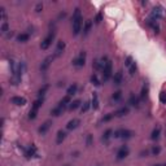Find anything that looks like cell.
<instances>
[{
    "label": "cell",
    "mask_w": 166,
    "mask_h": 166,
    "mask_svg": "<svg viewBox=\"0 0 166 166\" xmlns=\"http://www.w3.org/2000/svg\"><path fill=\"white\" fill-rule=\"evenodd\" d=\"M82 29V14H80V9L75 8L73 13V34L78 35Z\"/></svg>",
    "instance_id": "6da1fadb"
},
{
    "label": "cell",
    "mask_w": 166,
    "mask_h": 166,
    "mask_svg": "<svg viewBox=\"0 0 166 166\" xmlns=\"http://www.w3.org/2000/svg\"><path fill=\"white\" fill-rule=\"evenodd\" d=\"M25 69H26V65H25L24 61H21V63L18 64V68H17L16 74L14 75H12V78H11V83L13 84V86H18V84L21 83L22 75H24V73H25Z\"/></svg>",
    "instance_id": "7a4b0ae2"
},
{
    "label": "cell",
    "mask_w": 166,
    "mask_h": 166,
    "mask_svg": "<svg viewBox=\"0 0 166 166\" xmlns=\"http://www.w3.org/2000/svg\"><path fill=\"white\" fill-rule=\"evenodd\" d=\"M132 135H134V132H132L131 130H127V129H118V130H116V131L113 132V138H116V139H125V140L132 138Z\"/></svg>",
    "instance_id": "3957f363"
},
{
    "label": "cell",
    "mask_w": 166,
    "mask_h": 166,
    "mask_svg": "<svg viewBox=\"0 0 166 166\" xmlns=\"http://www.w3.org/2000/svg\"><path fill=\"white\" fill-rule=\"evenodd\" d=\"M164 16H165V9L162 8L161 5H156L155 8L152 9V12H151L148 18L153 19V21H158V19H161Z\"/></svg>",
    "instance_id": "277c9868"
},
{
    "label": "cell",
    "mask_w": 166,
    "mask_h": 166,
    "mask_svg": "<svg viewBox=\"0 0 166 166\" xmlns=\"http://www.w3.org/2000/svg\"><path fill=\"white\" fill-rule=\"evenodd\" d=\"M43 105V99H37L34 101V104H32V106H31V109H30V112H29V118L30 119H34L35 117H37L38 114V112H39V108Z\"/></svg>",
    "instance_id": "5b68a950"
},
{
    "label": "cell",
    "mask_w": 166,
    "mask_h": 166,
    "mask_svg": "<svg viewBox=\"0 0 166 166\" xmlns=\"http://www.w3.org/2000/svg\"><path fill=\"white\" fill-rule=\"evenodd\" d=\"M125 66L129 69L130 75H135V73H136V63L134 61V58H132L131 56H127L125 58Z\"/></svg>",
    "instance_id": "8992f818"
},
{
    "label": "cell",
    "mask_w": 166,
    "mask_h": 166,
    "mask_svg": "<svg viewBox=\"0 0 166 166\" xmlns=\"http://www.w3.org/2000/svg\"><path fill=\"white\" fill-rule=\"evenodd\" d=\"M53 39H55V30H51L50 32H48L47 37L44 38V40L42 42L40 48H42V50H48V48H50V45L52 44V42H53Z\"/></svg>",
    "instance_id": "52a82bcc"
},
{
    "label": "cell",
    "mask_w": 166,
    "mask_h": 166,
    "mask_svg": "<svg viewBox=\"0 0 166 166\" xmlns=\"http://www.w3.org/2000/svg\"><path fill=\"white\" fill-rule=\"evenodd\" d=\"M110 77H112V61H108V64L105 65V68H104L103 70V80L104 82H108L110 79Z\"/></svg>",
    "instance_id": "ba28073f"
},
{
    "label": "cell",
    "mask_w": 166,
    "mask_h": 166,
    "mask_svg": "<svg viewBox=\"0 0 166 166\" xmlns=\"http://www.w3.org/2000/svg\"><path fill=\"white\" fill-rule=\"evenodd\" d=\"M84 64H86V53L84 52H82L77 58L73 60V65L75 68H82V66H84Z\"/></svg>",
    "instance_id": "9c48e42d"
},
{
    "label": "cell",
    "mask_w": 166,
    "mask_h": 166,
    "mask_svg": "<svg viewBox=\"0 0 166 166\" xmlns=\"http://www.w3.org/2000/svg\"><path fill=\"white\" fill-rule=\"evenodd\" d=\"M129 153H130V149L127 145H122V147L118 149V152H117V160H119V161L123 160V158L127 157Z\"/></svg>",
    "instance_id": "30bf717a"
},
{
    "label": "cell",
    "mask_w": 166,
    "mask_h": 166,
    "mask_svg": "<svg viewBox=\"0 0 166 166\" xmlns=\"http://www.w3.org/2000/svg\"><path fill=\"white\" fill-rule=\"evenodd\" d=\"M25 156L27 158H32V157H38V151H37V147L34 144H31L27 149H25Z\"/></svg>",
    "instance_id": "8fae6325"
},
{
    "label": "cell",
    "mask_w": 166,
    "mask_h": 166,
    "mask_svg": "<svg viewBox=\"0 0 166 166\" xmlns=\"http://www.w3.org/2000/svg\"><path fill=\"white\" fill-rule=\"evenodd\" d=\"M147 25L152 29V30H153L155 34H158V32H160V25H158L157 21H153V19L148 18V19H147Z\"/></svg>",
    "instance_id": "7c38bea8"
},
{
    "label": "cell",
    "mask_w": 166,
    "mask_h": 166,
    "mask_svg": "<svg viewBox=\"0 0 166 166\" xmlns=\"http://www.w3.org/2000/svg\"><path fill=\"white\" fill-rule=\"evenodd\" d=\"M11 101H12V104L18 105V106H24V105H26V103H27L25 97H21V96H13L11 99Z\"/></svg>",
    "instance_id": "4fadbf2b"
},
{
    "label": "cell",
    "mask_w": 166,
    "mask_h": 166,
    "mask_svg": "<svg viewBox=\"0 0 166 166\" xmlns=\"http://www.w3.org/2000/svg\"><path fill=\"white\" fill-rule=\"evenodd\" d=\"M53 58H55V56H48L47 58H44L43 60V63H42V65H40V70L42 71H45L50 68V65H51V63L53 61Z\"/></svg>",
    "instance_id": "5bb4252c"
},
{
    "label": "cell",
    "mask_w": 166,
    "mask_h": 166,
    "mask_svg": "<svg viewBox=\"0 0 166 166\" xmlns=\"http://www.w3.org/2000/svg\"><path fill=\"white\" fill-rule=\"evenodd\" d=\"M122 82H123V73H122V70H119V71H117L114 74V77H113V83H114L116 86H119Z\"/></svg>",
    "instance_id": "9a60e30c"
},
{
    "label": "cell",
    "mask_w": 166,
    "mask_h": 166,
    "mask_svg": "<svg viewBox=\"0 0 166 166\" xmlns=\"http://www.w3.org/2000/svg\"><path fill=\"white\" fill-rule=\"evenodd\" d=\"M64 50H65V43H64L63 40H58V42H57L56 51H55V55H53V56H55V57H58V56H60V55L64 52Z\"/></svg>",
    "instance_id": "2e32d148"
},
{
    "label": "cell",
    "mask_w": 166,
    "mask_h": 166,
    "mask_svg": "<svg viewBox=\"0 0 166 166\" xmlns=\"http://www.w3.org/2000/svg\"><path fill=\"white\" fill-rule=\"evenodd\" d=\"M129 104H130L131 106H134V108H139V106H140L139 99L134 95V93H131V95H130V97H129Z\"/></svg>",
    "instance_id": "e0dca14e"
},
{
    "label": "cell",
    "mask_w": 166,
    "mask_h": 166,
    "mask_svg": "<svg viewBox=\"0 0 166 166\" xmlns=\"http://www.w3.org/2000/svg\"><path fill=\"white\" fill-rule=\"evenodd\" d=\"M129 112H130V108L127 105L126 106H122V108H119L117 112H114V114L116 117H125V116H127L129 114Z\"/></svg>",
    "instance_id": "ac0fdd59"
},
{
    "label": "cell",
    "mask_w": 166,
    "mask_h": 166,
    "mask_svg": "<svg viewBox=\"0 0 166 166\" xmlns=\"http://www.w3.org/2000/svg\"><path fill=\"white\" fill-rule=\"evenodd\" d=\"M51 125H52V122H51V121H45V122L43 123V125H42L40 127H39V130H38V131H39V134H40V135H44L45 132H47L48 130H50Z\"/></svg>",
    "instance_id": "d6986e66"
},
{
    "label": "cell",
    "mask_w": 166,
    "mask_h": 166,
    "mask_svg": "<svg viewBox=\"0 0 166 166\" xmlns=\"http://www.w3.org/2000/svg\"><path fill=\"white\" fill-rule=\"evenodd\" d=\"M79 123H80V121L78 118H73V119H70V121L68 122L66 129L68 130H74V129H77L78 126H79Z\"/></svg>",
    "instance_id": "ffe728a7"
},
{
    "label": "cell",
    "mask_w": 166,
    "mask_h": 166,
    "mask_svg": "<svg viewBox=\"0 0 166 166\" xmlns=\"http://www.w3.org/2000/svg\"><path fill=\"white\" fill-rule=\"evenodd\" d=\"M160 134H161V126H156V127L153 129V131H152L151 134V139L152 140H157L158 138H160Z\"/></svg>",
    "instance_id": "44dd1931"
},
{
    "label": "cell",
    "mask_w": 166,
    "mask_h": 166,
    "mask_svg": "<svg viewBox=\"0 0 166 166\" xmlns=\"http://www.w3.org/2000/svg\"><path fill=\"white\" fill-rule=\"evenodd\" d=\"M70 103H71V101H70V96H68V95H66L65 97H63V99L60 100L58 105H60L61 108H64V109H65L66 106H69V105H70Z\"/></svg>",
    "instance_id": "7402d4cb"
},
{
    "label": "cell",
    "mask_w": 166,
    "mask_h": 166,
    "mask_svg": "<svg viewBox=\"0 0 166 166\" xmlns=\"http://www.w3.org/2000/svg\"><path fill=\"white\" fill-rule=\"evenodd\" d=\"M65 138H66V132H65L64 130H60V131L57 132V136H56V143L57 144H61V143L65 140Z\"/></svg>",
    "instance_id": "603a6c76"
},
{
    "label": "cell",
    "mask_w": 166,
    "mask_h": 166,
    "mask_svg": "<svg viewBox=\"0 0 166 166\" xmlns=\"http://www.w3.org/2000/svg\"><path fill=\"white\" fill-rule=\"evenodd\" d=\"M91 106H92L93 109H99V96H97L96 92L92 93V101H91Z\"/></svg>",
    "instance_id": "cb8c5ba5"
},
{
    "label": "cell",
    "mask_w": 166,
    "mask_h": 166,
    "mask_svg": "<svg viewBox=\"0 0 166 166\" xmlns=\"http://www.w3.org/2000/svg\"><path fill=\"white\" fill-rule=\"evenodd\" d=\"M91 27H92V21H91V19H87V21L84 22V26H83V35H88Z\"/></svg>",
    "instance_id": "d4e9b609"
},
{
    "label": "cell",
    "mask_w": 166,
    "mask_h": 166,
    "mask_svg": "<svg viewBox=\"0 0 166 166\" xmlns=\"http://www.w3.org/2000/svg\"><path fill=\"white\" fill-rule=\"evenodd\" d=\"M17 42H19V43H25V42H27L29 39H30V35L27 34V32H22V34L17 35Z\"/></svg>",
    "instance_id": "484cf974"
},
{
    "label": "cell",
    "mask_w": 166,
    "mask_h": 166,
    "mask_svg": "<svg viewBox=\"0 0 166 166\" xmlns=\"http://www.w3.org/2000/svg\"><path fill=\"white\" fill-rule=\"evenodd\" d=\"M48 88H50V86H48V84H44V86L38 91V99H44V96H45V93H47Z\"/></svg>",
    "instance_id": "4316f807"
},
{
    "label": "cell",
    "mask_w": 166,
    "mask_h": 166,
    "mask_svg": "<svg viewBox=\"0 0 166 166\" xmlns=\"http://www.w3.org/2000/svg\"><path fill=\"white\" fill-rule=\"evenodd\" d=\"M63 112H64V108H61L60 105H57V106H55V108L51 110V114L53 117H58V116L63 114Z\"/></svg>",
    "instance_id": "83f0119b"
},
{
    "label": "cell",
    "mask_w": 166,
    "mask_h": 166,
    "mask_svg": "<svg viewBox=\"0 0 166 166\" xmlns=\"http://www.w3.org/2000/svg\"><path fill=\"white\" fill-rule=\"evenodd\" d=\"M77 90H78V84L77 83H73L71 86L68 88L66 91V93H68V96H73V95H75L77 93Z\"/></svg>",
    "instance_id": "f1b7e54d"
},
{
    "label": "cell",
    "mask_w": 166,
    "mask_h": 166,
    "mask_svg": "<svg viewBox=\"0 0 166 166\" xmlns=\"http://www.w3.org/2000/svg\"><path fill=\"white\" fill-rule=\"evenodd\" d=\"M113 132H114V131H113L112 129H108V130H106V131L103 134V140H104V142H108L109 139L113 136Z\"/></svg>",
    "instance_id": "f546056e"
},
{
    "label": "cell",
    "mask_w": 166,
    "mask_h": 166,
    "mask_svg": "<svg viewBox=\"0 0 166 166\" xmlns=\"http://www.w3.org/2000/svg\"><path fill=\"white\" fill-rule=\"evenodd\" d=\"M121 99H122V91H116V92L112 95V101H114V103L119 101Z\"/></svg>",
    "instance_id": "4dcf8cb0"
},
{
    "label": "cell",
    "mask_w": 166,
    "mask_h": 166,
    "mask_svg": "<svg viewBox=\"0 0 166 166\" xmlns=\"http://www.w3.org/2000/svg\"><path fill=\"white\" fill-rule=\"evenodd\" d=\"M80 100H74V101H71L70 103V105H69V109L70 110H75V109H78L80 106Z\"/></svg>",
    "instance_id": "1f68e13d"
},
{
    "label": "cell",
    "mask_w": 166,
    "mask_h": 166,
    "mask_svg": "<svg viewBox=\"0 0 166 166\" xmlns=\"http://www.w3.org/2000/svg\"><path fill=\"white\" fill-rule=\"evenodd\" d=\"M148 95V86L147 84H144V86L142 87V92H140V99L142 100H145V97Z\"/></svg>",
    "instance_id": "d6a6232c"
},
{
    "label": "cell",
    "mask_w": 166,
    "mask_h": 166,
    "mask_svg": "<svg viewBox=\"0 0 166 166\" xmlns=\"http://www.w3.org/2000/svg\"><path fill=\"white\" fill-rule=\"evenodd\" d=\"M91 82H92V84H95V86H100V79H99V77L96 75V74H92L91 75Z\"/></svg>",
    "instance_id": "836d02e7"
},
{
    "label": "cell",
    "mask_w": 166,
    "mask_h": 166,
    "mask_svg": "<svg viewBox=\"0 0 166 166\" xmlns=\"http://www.w3.org/2000/svg\"><path fill=\"white\" fill-rule=\"evenodd\" d=\"M114 117H116V114H114V113H108V114H106V116H104V117H103V119H101V121H103V122H108V121H110V119H113V118H114Z\"/></svg>",
    "instance_id": "e575fe53"
},
{
    "label": "cell",
    "mask_w": 166,
    "mask_h": 166,
    "mask_svg": "<svg viewBox=\"0 0 166 166\" xmlns=\"http://www.w3.org/2000/svg\"><path fill=\"white\" fill-rule=\"evenodd\" d=\"M90 108H91V103H90V101H86V103H84L83 105H82V108H80V112H82V113H86Z\"/></svg>",
    "instance_id": "d590c367"
},
{
    "label": "cell",
    "mask_w": 166,
    "mask_h": 166,
    "mask_svg": "<svg viewBox=\"0 0 166 166\" xmlns=\"http://www.w3.org/2000/svg\"><path fill=\"white\" fill-rule=\"evenodd\" d=\"M151 152H152V155L153 156H158L160 155V152H161V148L158 147V145H155V147L151 149Z\"/></svg>",
    "instance_id": "8d00e7d4"
},
{
    "label": "cell",
    "mask_w": 166,
    "mask_h": 166,
    "mask_svg": "<svg viewBox=\"0 0 166 166\" xmlns=\"http://www.w3.org/2000/svg\"><path fill=\"white\" fill-rule=\"evenodd\" d=\"M0 13H1V19H3V22H6V11H5L4 6H1V8H0Z\"/></svg>",
    "instance_id": "74e56055"
},
{
    "label": "cell",
    "mask_w": 166,
    "mask_h": 166,
    "mask_svg": "<svg viewBox=\"0 0 166 166\" xmlns=\"http://www.w3.org/2000/svg\"><path fill=\"white\" fill-rule=\"evenodd\" d=\"M160 101L162 104H166V91H161L160 92Z\"/></svg>",
    "instance_id": "f35d334b"
},
{
    "label": "cell",
    "mask_w": 166,
    "mask_h": 166,
    "mask_svg": "<svg viewBox=\"0 0 166 166\" xmlns=\"http://www.w3.org/2000/svg\"><path fill=\"white\" fill-rule=\"evenodd\" d=\"M0 30H1V34H6V32H8L9 30H8V24H6V22H3V25H1V29H0Z\"/></svg>",
    "instance_id": "ab89813d"
},
{
    "label": "cell",
    "mask_w": 166,
    "mask_h": 166,
    "mask_svg": "<svg viewBox=\"0 0 166 166\" xmlns=\"http://www.w3.org/2000/svg\"><path fill=\"white\" fill-rule=\"evenodd\" d=\"M86 145H87V147H91V145H92V135H87Z\"/></svg>",
    "instance_id": "60d3db41"
},
{
    "label": "cell",
    "mask_w": 166,
    "mask_h": 166,
    "mask_svg": "<svg viewBox=\"0 0 166 166\" xmlns=\"http://www.w3.org/2000/svg\"><path fill=\"white\" fill-rule=\"evenodd\" d=\"M42 9H43V4H42V3H38L37 6H35V11H37L38 13H40Z\"/></svg>",
    "instance_id": "b9f144b4"
},
{
    "label": "cell",
    "mask_w": 166,
    "mask_h": 166,
    "mask_svg": "<svg viewBox=\"0 0 166 166\" xmlns=\"http://www.w3.org/2000/svg\"><path fill=\"white\" fill-rule=\"evenodd\" d=\"M148 153H149V151H147V149H145V151H142V152H140V156H142V157H147Z\"/></svg>",
    "instance_id": "7bdbcfd3"
},
{
    "label": "cell",
    "mask_w": 166,
    "mask_h": 166,
    "mask_svg": "<svg viewBox=\"0 0 166 166\" xmlns=\"http://www.w3.org/2000/svg\"><path fill=\"white\" fill-rule=\"evenodd\" d=\"M100 22H101V14L99 13V14L96 16V24H100Z\"/></svg>",
    "instance_id": "ee69618b"
},
{
    "label": "cell",
    "mask_w": 166,
    "mask_h": 166,
    "mask_svg": "<svg viewBox=\"0 0 166 166\" xmlns=\"http://www.w3.org/2000/svg\"><path fill=\"white\" fill-rule=\"evenodd\" d=\"M65 166H68V165H65Z\"/></svg>",
    "instance_id": "f6af8a7d"
}]
</instances>
